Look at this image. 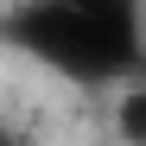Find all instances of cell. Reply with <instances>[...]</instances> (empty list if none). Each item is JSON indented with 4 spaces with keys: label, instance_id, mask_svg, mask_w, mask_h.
<instances>
[{
    "label": "cell",
    "instance_id": "1",
    "mask_svg": "<svg viewBox=\"0 0 146 146\" xmlns=\"http://www.w3.org/2000/svg\"><path fill=\"white\" fill-rule=\"evenodd\" d=\"M7 32L38 51L44 64L70 70V76H108V70H133V13L127 7H19Z\"/></svg>",
    "mask_w": 146,
    "mask_h": 146
},
{
    "label": "cell",
    "instance_id": "3",
    "mask_svg": "<svg viewBox=\"0 0 146 146\" xmlns=\"http://www.w3.org/2000/svg\"><path fill=\"white\" fill-rule=\"evenodd\" d=\"M0 146H7V140H0Z\"/></svg>",
    "mask_w": 146,
    "mask_h": 146
},
{
    "label": "cell",
    "instance_id": "2",
    "mask_svg": "<svg viewBox=\"0 0 146 146\" xmlns=\"http://www.w3.org/2000/svg\"><path fill=\"white\" fill-rule=\"evenodd\" d=\"M121 133H127V146H140V140H146V95H140V89L121 102Z\"/></svg>",
    "mask_w": 146,
    "mask_h": 146
}]
</instances>
